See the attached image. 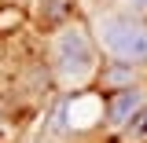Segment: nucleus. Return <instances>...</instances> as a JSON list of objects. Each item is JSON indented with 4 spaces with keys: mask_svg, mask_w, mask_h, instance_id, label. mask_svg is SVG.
<instances>
[{
    "mask_svg": "<svg viewBox=\"0 0 147 143\" xmlns=\"http://www.w3.org/2000/svg\"><path fill=\"white\" fill-rule=\"evenodd\" d=\"M114 7H118V11H125V15L147 18V0H114Z\"/></svg>",
    "mask_w": 147,
    "mask_h": 143,
    "instance_id": "obj_7",
    "label": "nucleus"
},
{
    "mask_svg": "<svg viewBox=\"0 0 147 143\" xmlns=\"http://www.w3.org/2000/svg\"><path fill=\"white\" fill-rule=\"evenodd\" d=\"M44 59H48L52 81L63 92L92 88L96 73L103 66V55H99L96 40H92V30H88V22H85V15H77L63 30L48 33V40H44Z\"/></svg>",
    "mask_w": 147,
    "mask_h": 143,
    "instance_id": "obj_1",
    "label": "nucleus"
},
{
    "mask_svg": "<svg viewBox=\"0 0 147 143\" xmlns=\"http://www.w3.org/2000/svg\"><path fill=\"white\" fill-rule=\"evenodd\" d=\"M144 107H147V88H144V85L103 95V128L118 136V132H121V128H125Z\"/></svg>",
    "mask_w": 147,
    "mask_h": 143,
    "instance_id": "obj_3",
    "label": "nucleus"
},
{
    "mask_svg": "<svg viewBox=\"0 0 147 143\" xmlns=\"http://www.w3.org/2000/svg\"><path fill=\"white\" fill-rule=\"evenodd\" d=\"M92 30V40L103 59L110 62H132V66H147V18L125 15L114 4L96 7L85 15Z\"/></svg>",
    "mask_w": 147,
    "mask_h": 143,
    "instance_id": "obj_2",
    "label": "nucleus"
},
{
    "mask_svg": "<svg viewBox=\"0 0 147 143\" xmlns=\"http://www.w3.org/2000/svg\"><path fill=\"white\" fill-rule=\"evenodd\" d=\"M118 143H147V107L118 132Z\"/></svg>",
    "mask_w": 147,
    "mask_h": 143,
    "instance_id": "obj_6",
    "label": "nucleus"
},
{
    "mask_svg": "<svg viewBox=\"0 0 147 143\" xmlns=\"http://www.w3.org/2000/svg\"><path fill=\"white\" fill-rule=\"evenodd\" d=\"M144 77H147V66H132V62H110V59H103V66H99V73H96L92 88L99 92V95H110V92H125V88L144 85Z\"/></svg>",
    "mask_w": 147,
    "mask_h": 143,
    "instance_id": "obj_4",
    "label": "nucleus"
},
{
    "mask_svg": "<svg viewBox=\"0 0 147 143\" xmlns=\"http://www.w3.org/2000/svg\"><path fill=\"white\" fill-rule=\"evenodd\" d=\"M81 15L77 0H33V26L40 33H55Z\"/></svg>",
    "mask_w": 147,
    "mask_h": 143,
    "instance_id": "obj_5",
    "label": "nucleus"
},
{
    "mask_svg": "<svg viewBox=\"0 0 147 143\" xmlns=\"http://www.w3.org/2000/svg\"><path fill=\"white\" fill-rule=\"evenodd\" d=\"M144 88H147V77H144Z\"/></svg>",
    "mask_w": 147,
    "mask_h": 143,
    "instance_id": "obj_8",
    "label": "nucleus"
}]
</instances>
